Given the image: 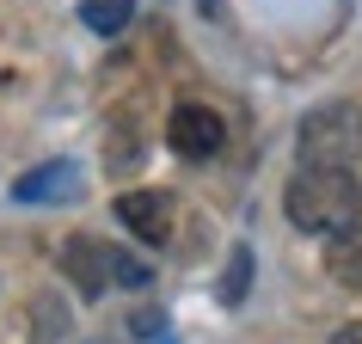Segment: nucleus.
<instances>
[{"label": "nucleus", "mask_w": 362, "mask_h": 344, "mask_svg": "<svg viewBox=\"0 0 362 344\" xmlns=\"http://www.w3.org/2000/svg\"><path fill=\"white\" fill-rule=\"evenodd\" d=\"M283 210H288V222L301 234H344L350 222H362V185H356V172L350 166H325V172H313V166H301L295 178H288V191H283Z\"/></svg>", "instance_id": "f257e3e1"}, {"label": "nucleus", "mask_w": 362, "mask_h": 344, "mask_svg": "<svg viewBox=\"0 0 362 344\" xmlns=\"http://www.w3.org/2000/svg\"><path fill=\"white\" fill-rule=\"evenodd\" d=\"M62 270H68V283L80 295H105V289H148L153 270L135 258V252L111 246V240H98V234H74V240H62Z\"/></svg>", "instance_id": "f03ea898"}, {"label": "nucleus", "mask_w": 362, "mask_h": 344, "mask_svg": "<svg viewBox=\"0 0 362 344\" xmlns=\"http://www.w3.org/2000/svg\"><path fill=\"white\" fill-rule=\"evenodd\" d=\"M295 154H301V166H313V172L350 166L362 154V105H350V98L313 105V111L301 117V130H295Z\"/></svg>", "instance_id": "7ed1b4c3"}, {"label": "nucleus", "mask_w": 362, "mask_h": 344, "mask_svg": "<svg viewBox=\"0 0 362 344\" xmlns=\"http://www.w3.org/2000/svg\"><path fill=\"white\" fill-rule=\"evenodd\" d=\"M117 222H123L141 246H166V240H172V222H178V197H172V191H153V185L123 191V197H117Z\"/></svg>", "instance_id": "20e7f679"}, {"label": "nucleus", "mask_w": 362, "mask_h": 344, "mask_svg": "<svg viewBox=\"0 0 362 344\" xmlns=\"http://www.w3.org/2000/svg\"><path fill=\"white\" fill-rule=\"evenodd\" d=\"M166 142L178 160H215L221 142H228V123L209 111V105H172L166 117Z\"/></svg>", "instance_id": "39448f33"}, {"label": "nucleus", "mask_w": 362, "mask_h": 344, "mask_svg": "<svg viewBox=\"0 0 362 344\" xmlns=\"http://www.w3.org/2000/svg\"><path fill=\"white\" fill-rule=\"evenodd\" d=\"M74 191H80L74 160H49V166L25 172L19 185H13V197H19V203H62V197H74Z\"/></svg>", "instance_id": "423d86ee"}, {"label": "nucleus", "mask_w": 362, "mask_h": 344, "mask_svg": "<svg viewBox=\"0 0 362 344\" xmlns=\"http://www.w3.org/2000/svg\"><path fill=\"white\" fill-rule=\"evenodd\" d=\"M325 270H332L344 289H362V222H350L344 234L325 240Z\"/></svg>", "instance_id": "0eeeda50"}, {"label": "nucleus", "mask_w": 362, "mask_h": 344, "mask_svg": "<svg viewBox=\"0 0 362 344\" xmlns=\"http://www.w3.org/2000/svg\"><path fill=\"white\" fill-rule=\"evenodd\" d=\"M129 19H135V0H86V6H80V25L98 31V38H117Z\"/></svg>", "instance_id": "6e6552de"}, {"label": "nucleus", "mask_w": 362, "mask_h": 344, "mask_svg": "<svg viewBox=\"0 0 362 344\" xmlns=\"http://www.w3.org/2000/svg\"><path fill=\"white\" fill-rule=\"evenodd\" d=\"M246 289H252V252H246V246H233L228 277H221V307H240V302H246Z\"/></svg>", "instance_id": "1a4fd4ad"}, {"label": "nucleus", "mask_w": 362, "mask_h": 344, "mask_svg": "<svg viewBox=\"0 0 362 344\" xmlns=\"http://www.w3.org/2000/svg\"><path fill=\"white\" fill-rule=\"evenodd\" d=\"M31 320H37V344H56V338H62V320H68V314H62V302H56V295H37Z\"/></svg>", "instance_id": "9d476101"}, {"label": "nucleus", "mask_w": 362, "mask_h": 344, "mask_svg": "<svg viewBox=\"0 0 362 344\" xmlns=\"http://www.w3.org/2000/svg\"><path fill=\"white\" fill-rule=\"evenodd\" d=\"M160 320H166V314H135V338H141V332H148V338H160Z\"/></svg>", "instance_id": "9b49d317"}, {"label": "nucleus", "mask_w": 362, "mask_h": 344, "mask_svg": "<svg viewBox=\"0 0 362 344\" xmlns=\"http://www.w3.org/2000/svg\"><path fill=\"white\" fill-rule=\"evenodd\" d=\"M332 344H362V320H356V326H344V332H332Z\"/></svg>", "instance_id": "f8f14e48"}]
</instances>
